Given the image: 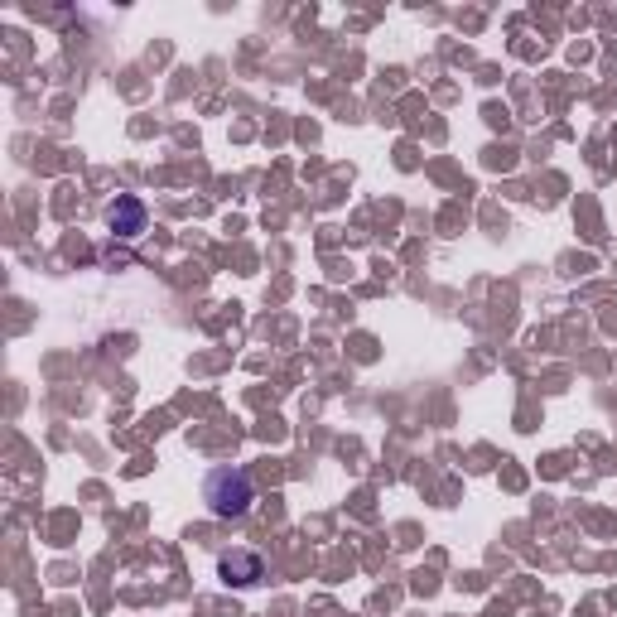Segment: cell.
Instances as JSON below:
<instances>
[{"label":"cell","mask_w":617,"mask_h":617,"mask_svg":"<svg viewBox=\"0 0 617 617\" xmlns=\"http://www.w3.org/2000/svg\"><path fill=\"white\" fill-rule=\"evenodd\" d=\"M222 579L227 584H237V589H246V584H256L261 574H266V564H261V555H246V550H232V555H222Z\"/></svg>","instance_id":"cell-3"},{"label":"cell","mask_w":617,"mask_h":617,"mask_svg":"<svg viewBox=\"0 0 617 617\" xmlns=\"http://www.w3.org/2000/svg\"><path fill=\"white\" fill-rule=\"evenodd\" d=\"M203 497H208L213 516H242L256 492H251V478H246L242 468H217L213 478H208V487H203Z\"/></svg>","instance_id":"cell-1"},{"label":"cell","mask_w":617,"mask_h":617,"mask_svg":"<svg viewBox=\"0 0 617 617\" xmlns=\"http://www.w3.org/2000/svg\"><path fill=\"white\" fill-rule=\"evenodd\" d=\"M107 227L116 237H140V232H145V203L131 198V193H121L107 208Z\"/></svg>","instance_id":"cell-2"}]
</instances>
